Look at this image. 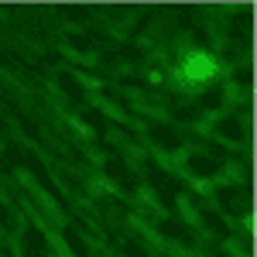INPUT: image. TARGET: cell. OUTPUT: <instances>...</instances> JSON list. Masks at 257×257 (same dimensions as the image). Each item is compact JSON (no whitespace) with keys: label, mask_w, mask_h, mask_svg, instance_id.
Here are the masks:
<instances>
[{"label":"cell","mask_w":257,"mask_h":257,"mask_svg":"<svg viewBox=\"0 0 257 257\" xmlns=\"http://www.w3.org/2000/svg\"><path fill=\"white\" fill-rule=\"evenodd\" d=\"M216 72H219V62L202 48L185 52L182 62H178V79L189 82V86H206L209 79H216Z\"/></svg>","instance_id":"6da1fadb"}]
</instances>
